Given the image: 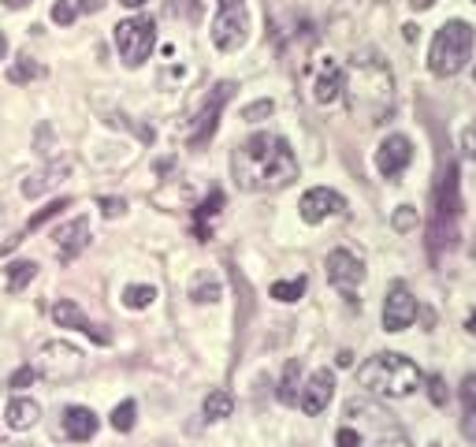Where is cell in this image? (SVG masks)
Here are the masks:
<instances>
[{
	"mask_svg": "<svg viewBox=\"0 0 476 447\" xmlns=\"http://www.w3.org/2000/svg\"><path fill=\"white\" fill-rule=\"evenodd\" d=\"M231 171L242 190H280L298 180V157L287 138L254 135L235 149Z\"/></svg>",
	"mask_w": 476,
	"mask_h": 447,
	"instance_id": "cell-1",
	"label": "cell"
},
{
	"mask_svg": "<svg viewBox=\"0 0 476 447\" xmlns=\"http://www.w3.org/2000/svg\"><path fill=\"white\" fill-rule=\"evenodd\" d=\"M342 93L350 101V112H354L358 119L384 123L394 109V74L376 53H361L354 64L346 67Z\"/></svg>",
	"mask_w": 476,
	"mask_h": 447,
	"instance_id": "cell-2",
	"label": "cell"
},
{
	"mask_svg": "<svg viewBox=\"0 0 476 447\" xmlns=\"http://www.w3.org/2000/svg\"><path fill=\"white\" fill-rule=\"evenodd\" d=\"M335 447H410V436L387 407L365 399V395H354L342 407Z\"/></svg>",
	"mask_w": 476,
	"mask_h": 447,
	"instance_id": "cell-3",
	"label": "cell"
},
{
	"mask_svg": "<svg viewBox=\"0 0 476 447\" xmlns=\"http://www.w3.org/2000/svg\"><path fill=\"white\" fill-rule=\"evenodd\" d=\"M358 384L372 395H380V399H406V395H413L424 384V377L417 362H410L406 355L384 351V355H372L358 369Z\"/></svg>",
	"mask_w": 476,
	"mask_h": 447,
	"instance_id": "cell-4",
	"label": "cell"
},
{
	"mask_svg": "<svg viewBox=\"0 0 476 447\" xmlns=\"http://www.w3.org/2000/svg\"><path fill=\"white\" fill-rule=\"evenodd\" d=\"M458 220H462V187H458V164L446 161L439 187H436V202H432V220H428V254L439 261L443 250L458 242Z\"/></svg>",
	"mask_w": 476,
	"mask_h": 447,
	"instance_id": "cell-5",
	"label": "cell"
},
{
	"mask_svg": "<svg viewBox=\"0 0 476 447\" xmlns=\"http://www.w3.org/2000/svg\"><path fill=\"white\" fill-rule=\"evenodd\" d=\"M472 41H476V31L465 19L443 22L432 38V48H428V71L436 79H454L472 57Z\"/></svg>",
	"mask_w": 476,
	"mask_h": 447,
	"instance_id": "cell-6",
	"label": "cell"
},
{
	"mask_svg": "<svg viewBox=\"0 0 476 447\" xmlns=\"http://www.w3.org/2000/svg\"><path fill=\"white\" fill-rule=\"evenodd\" d=\"M153 45H157V22L149 15L123 19L116 27V48L127 67H142L149 60V53H153Z\"/></svg>",
	"mask_w": 476,
	"mask_h": 447,
	"instance_id": "cell-7",
	"label": "cell"
},
{
	"mask_svg": "<svg viewBox=\"0 0 476 447\" xmlns=\"http://www.w3.org/2000/svg\"><path fill=\"white\" fill-rule=\"evenodd\" d=\"M249 38V12L246 0H220L216 19H212V45L220 53H235Z\"/></svg>",
	"mask_w": 476,
	"mask_h": 447,
	"instance_id": "cell-8",
	"label": "cell"
},
{
	"mask_svg": "<svg viewBox=\"0 0 476 447\" xmlns=\"http://www.w3.org/2000/svg\"><path fill=\"white\" fill-rule=\"evenodd\" d=\"M34 372H41V377L53 381V384L74 381L82 372V351L74 343H67V339H53V343H45L41 351H38Z\"/></svg>",
	"mask_w": 476,
	"mask_h": 447,
	"instance_id": "cell-9",
	"label": "cell"
},
{
	"mask_svg": "<svg viewBox=\"0 0 476 447\" xmlns=\"http://www.w3.org/2000/svg\"><path fill=\"white\" fill-rule=\"evenodd\" d=\"M231 93H235V83H216V86H212L209 101L202 105V112H197V119H194V127L186 131V145H190V149H202V145L216 135L220 112H223V105L231 101Z\"/></svg>",
	"mask_w": 476,
	"mask_h": 447,
	"instance_id": "cell-10",
	"label": "cell"
},
{
	"mask_svg": "<svg viewBox=\"0 0 476 447\" xmlns=\"http://www.w3.org/2000/svg\"><path fill=\"white\" fill-rule=\"evenodd\" d=\"M324 268H328L332 287H339L350 302H354V291L365 284V261L358 254H350V250H332L328 261H324Z\"/></svg>",
	"mask_w": 476,
	"mask_h": 447,
	"instance_id": "cell-11",
	"label": "cell"
},
{
	"mask_svg": "<svg viewBox=\"0 0 476 447\" xmlns=\"http://www.w3.org/2000/svg\"><path fill=\"white\" fill-rule=\"evenodd\" d=\"M417 320V298L410 294V287L398 280L387 287V298H384V329L387 332H406Z\"/></svg>",
	"mask_w": 476,
	"mask_h": 447,
	"instance_id": "cell-12",
	"label": "cell"
},
{
	"mask_svg": "<svg viewBox=\"0 0 476 447\" xmlns=\"http://www.w3.org/2000/svg\"><path fill=\"white\" fill-rule=\"evenodd\" d=\"M342 83H346V67L335 57H320L313 67V101L316 105H335L342 97Z\"/></svg>",
	"mask_w": 476,
	"mask_h": 447,
	"instance_id": "cell-13",
	"label": "cell"
},
{
	"mask_svg": "<svg viewBox=\"0 0 476 447\" xmlns=\"http://www.w3.org/2000/svg\"><path fill=\"white\" fill-rule=\"evenodd\" d=\"M410 161H413V142L406 135H387L376 149V171L384 180H398L410 168Z\"/></svg>",
	"mask_w": 476,
	"mask_h": 447,
	"instance_id": "cell-14",
	"label": "cell"
},
{
	"mask_svg": "<svg viewBox=\"0 0 476 447\" xmlns=\"http://www.w3.org/2000/svg\"><path fill=\"white\" fill-rule=\"evenodd\" d=\"M298 213H302L306 224H324L328 216H339L346 213V197L328 190V187H313L302 194V202H298Z\"/></svg>",
	"mask_w": 476,
	"mask_h": 447,
	"instance_id": "cell-15",
	"label": "cell"
},
{
	"mask_svg": "<svg viewBox=\"0 0 476 447\" xmlns=\"http://www.w3.org/2000/svg\"><path fill=\"white\" fill-rule=\"evenodd\" d=\"M332 395H335V372H332V369H316L313 377L302 384V395H298V407H302L309 417H316V414L328 410Z\"/></svg>",
	"mask_w": 476,
	"mask_h": 447,
	"instance_id": "cell-16",
	"label": "cell"
},
{
	"mask_svg": "<svg viewBox=\"0 0 476 447\" xmlns=\"http://www.w3.org/2000/svg\"><path fill=\"white\" fill-rule=\"evenodd\" d=\"M53 320L60 329H74V332H82V336H90L93 343H101V346H108L112 343V332H105L101 325H93V320L71 302V298H60V302L53 306Z\"/></svg>",
	"mask_w": 476,
	"mask_h": 447,
	"instance_id": "cell-17",
	"label": "cell"
},
{
	"mask_svg": "<svg viewBox=\"0 0 476 447\" xmlns=\"http://www.w3.org/2000/svg\"><path fill=\"white\" fill-rule=\"evenodd\" d=\"M86 246H90V220H86V216H74L67 228L56 232V254H60L64 265L79 258Z\"/></svg>",
	"mask_w": 476,
	"mask_h": 447,
	"instance_id": "cell-18",
	"label": "cell"
},
{
	"mask_svg": "<svg viewBox=\"0 0 476 447\" xmlns=\"http://www.w3.org/2000/svg\"><path fill=\"white\" fill-rule=\"evenodd\" d=\"M64 433L74 443H86L97 433V414L90 407H67L64 410Z\"/></svg>",
	"mask_w": 476,
	"mask_h": 447,
	"instance_id": "cell-19",
	"label": "cell"
},
{
	"mask_svg": "<svg viewBox=\"0 0 476 447\" xmlns=\"http://www.w3.org/2000/svg\"><path fill=\"white\" fill-rule=\"evenodd\" d=\"M38 417H41V407L34 399H12L8 410H4V421H8V429L15 433H27L38 425Z\"/></svg>",
	"mask_w": 476,
	"mask_h": 447,
	"instance_id": "cell-20",
	"label": "cell"
},
{
	"mask_svg": "<svg viewBox=\"0 0 476 447\" xmlns=\"http://www.w3.org/2000/svg\"><path fill=\"white\" fill-rule=\"evenodd\" d=\"M223 209V190H209V197L197 206V216H194V232H197V242H209L212 239V228L209 224L220 216Z\"/></svg>",
	"mask_w": 476,
	"mask_h": 447,
	"instance_id": "cell-21",
	"label": "cell"
},
{
	"mask_svg": "<svg viewBox=\"0 0 476 447\" xmlns=\"http://www.w3.org/2000/svg\"><path fill=\"white\" fill-rule=\"evenodd\" d=\"M298 395H302V362L290 358L283 369V381H280V403L298 407Z\"/></svg>",
	"mask_w": 476,
	"mask_h": 447,
	"instance_id": "cell-22",
	"label": "cell"
},
{
	"mask_svg": "<svg viewBox=\"0 0 476 447\" xmlns=\"http://www.w3.org/2000/svg\"><path fill=\"white\" fill-rule=\"evenodd\" d=\"M153 302H157V287H149V284L123 287V306H127V310H149Z\"/></svg>",
	"mask_w": 476,
	"mask_h": 447,
	"instance_id": "cell-23",
	"label": "cell"
},
{
	"mask_svg": "<svg viewBox=\"0 0 476 447\" xmlns=\"http://www.w3.org/2000/svg\"><path fill=\"white\" fill-rule=\"evenodd\" d=\"M34 276H38V265L34 261H12L8 265V294H19Z\"/></svg>",
	"mask_w": 476,
	"mask_h": 447,
	"instance_id": "cell-24",
	"label": "cell"
},
{
	"mask_svg": "<svg viewBox=\"0 0 476 447\" xmlns=\"http://www.w3.org/2000/svg\"><path fill=\"white\" fill-rule=\"evenodd\" d=\"M231 410H235L231 391H209V395H205V417H209V421L231 417Z\"/></svg>",
	"mask_w": 476,
	"mask_h": 447,
	"instance_id": "cell-25",
	"label": "cell"
},
{
	"mask_svg": "<svg viewBox=\"0 0 476 447\" xmlns=\"http://www.w3.org/2000/svg\"><path fill=\"white\" fill-rule=\"evenodd\" d=\"M41 74V67H38V60H30V57H19L12 67H8V83H15V86H22V83H30V79H38Z\"/></svg>",
	"mask_w": 476,
	"mask_h": 447,
	"instance_id": "cell-26",
	"label": "cell"
},
{
	"mask_svg": "<svg viewBox=\"0 0 476 447\" xmlns=\"http://www.w3.org/2000/svg\"><path fill=\"white\" fill-rule=\"evenodd\" d=\"M302 294H306V276L272 284V298H280V302H298V298H302Z\"/></svg>",
	"mask_w": 476,
	"mask_h": 447,
	"instance_id": "cell-27",
	"label": "cell"
},
{
	"mask_svg": "<svg viewBox=\"0 0 476 447\" xmlns=\"http://www.w3.org/2000/svg\"><path fill=\"white\" fill-rule=\"evenodd\" d=\"M134 417H138V407H134V399L119 403V407L112 410V429H116V433H131V429H134Z\"/></svg>",
	"mask_w": 476,
	"mask_h": 447,
	"instance_id": "cell-28",
	"label": "cell"
},
{
	"mask_svg": "<svg viewBox=\"0 0 476 447\" xmlns=\"http://www.w3.org/2000/svg\"><path fill=\"white\" fill-rule=\"evenodd\" d=\"M190 298H194V302H216V298H220V284H216V276H197V284L190 287Z\"/></svg>",
	"mask_w": 476,
	"mask_h": 447,
	"instance_id": "cell-29",
	"label": "cell"
},
{
	"mask_svg": "<svg viewBox=\"0 0 476 447\" xmlns=\"http://www.w3.org/2000/svg\"><path fill=\"white\" fill-rule=\"evenodd\" d=\"M71 202H67V197H56V202H48L45 209H38L34 216H30V224H27V232H38L41 228V224H48V220H53V216H60L64 209H67Z\"/></svg>",
	"mask_w": 476,
	"mask_h": 447,
	"instance_id": "cell-30",
	"label": "cell"
},
{
	"mask_svg": "<svg viewBox=\"0 0 476 447\" xmlns=\"http://www.w3.org/2000/svg\"><path fill=\"white\" fill-rule=\"evenodd\" d=\"M391 224H394V232H413L417 228V209L413 206H398V213L391 216Z\"/></svg>",
	"mask_w": 476,
	"mask_h": 447,
	"instance_id": "cell-31",
	"label": "cell"
},
{
	"mask_svg": "<svg viewBox=\"0 0 476 447\" xmlns=\"http://www.w3.org/2000/svg\"><path fill=\"white\" fill-rule=\"evenodd\" d=\"M74 15H79V8L67 4V0H56V4H53V22H60V27H71Z\"/></svg>",
	"mask_w": 476,
	"mask_h": 447,
	"instance_id": "cell-32",
	"label": "cell"
},
{
	"mask_svg": "<svg viewBox=\"0 0 476 447\" xmlns=\"http://www.w3.org/2000/svg\"><path fill=\"white\" fill-rule=\"evenodd\" d=\"M272 112H275V105H272V101H254V105H246V109H242V119H249V123H257V119L272 116Z\"/></svg>",
	"mask_w": 476,
	"mask_h": 447,
	"instance_id": "cell-33",
	"label": "cell"
},
{
	"mask_svg": "<svg viewBox=\"0 0 476 447\" xmlns=\"http://www.w3.org/2000/svg\"><path fill=\"white\" fill-rule=\"evenodd\" d=\"M428 399H432L436 407L446 403V381L439 377V372H432V377H428Z\"/></svg>",
	"mask_w": 476,
	"mask_h": 447,
	"instance_id": "cell-34",
	"label": "cell"
},
{
	"mask_svg": "<svg viewBox=\"0 0 476 447\" xmlns=\"http://www.w3.org/2000/svg\"><path fill=\"white\" fill-rule=\"evenodd\" d=\"M56 180L53 176H34V180H27V183H22V194H27V197H38V194H45L48 187H53Z\"/></svg>",
	"mask_w": 476,
	"mask_h": 447,
	"instance_id": "cell-35",
	"label": "cell"
},
{
	"mask_svg": "<svg viewBox=\"0 0 476 447\" xmlns=\"http://www.w3.org/2000/svg\"><path fill=\"white\" fill-rule=\"evenodd\" d=\"M462 407H465V410L476 407V372H469V377L462 381Z\"/></svg>",
	"mask_w": 476,
	"mask_h": 447,
	"instance_id": "cell-36",
	"label": "cell"
},
{
	"mask_svg": "<svg viewBox=\"0 0 476 447\" xmlns=\"http://www.w3.org/2000/svg\"><path fill=\"white\" fill-rule=\"evenodd\" d=\"M101 213H105L108 220H116V216L127 213V202H123V197H101Z\"/></svg>",
	"mask_w": 476,
	"mask_h": 447,
	"instance_id": "cell-37",
	"label": "cell"
},
{
	"mask_svg": "<svg viewBox=\"0 0 476 447\" xmlns=\"http://www.w3.org/2000/svg\"><path fill=\"white\" fill-rule=\"evenodd\" d=\"M462 153L469 161H476V123H469V127L462 131Z\"/></svg>",
	"mask_w": 476,
	"mask_h": 447,
	"instance_id": "cell-38",
	"label": "cell"
},
{
	"mask_svg": "<svg viewBox=\"0 0 476 447\" xmlns=\"http://www.w3.org/2000/svg\"><path fill=\"white\" fill-rule=\"evenodd\" d=\"M462 436H465L469 443H476V407L462 414Z\"/></svg>",
	"mask_w": 476,
	"mask_h": 447,
	"instance_id": "cell-39",
	"label": "cell"
},
{
	"mask_svg": "<svg viewBox=\"0 0 476 447\" xmlns=\"http://www.w3.org/2000/svg\"><path fill=\"white\" fill-rule=\"evenodd\" d=\"M34 377H38V372H34V365H27V369H19L15 377L8 381V388H27V384H30Z\"/></svg>",
	"mask_w": 476,
	"mask_h": 447,
	"instance_id": "cell-40",
	"label": "cell"
},
{
	"mask_svg": "<svg viewBox=\"0 0 476 447\" xmlns=\"http://www.w3.org/2000/svg\"><path fill=\"white\" fill-rule=\"evenodd\" d=\"M101 4H105V0H82L79 12H101Z\"/></svg>",
	"mask_w": 476,
	"mask_h": 447,
	"instance_id": "cell-41",
	"label": "cell"
},
{
	"mask_svg": "<svg viewBox=\"0 0 476 447\" xmlns=\"http://www.w3.org/2000/svg\"><path fill=\"white\" fill-rule=\"evenodd\" d=\"M432 4H436V0H410V8H413V12H428Z\"/></svg>",
	"mask_w": 476,
	"mask_h": 447,
	"instance_id": "cell-42",
	"label": "cell"
},
{
	"mask_svg": "<svg viewBox=\"0 0 476 447\" xmlns=\"http://www.w3.org/2000/svg\"><path fill=\"white\" fill-rule=\"evenodd\" d=\"M465 332H469V336H476V310H472V313H469V320H465Z\"/></svg>",
	"mask_w": 476,
	"mask_h": 447,
	"instance_id": "cell-43",
	"label": "cell"
},
{
	"mask_svg": "<svg viewBox=\"0 0 476 447\" xmlns=\"http://www.w3.org/2000/svg\"><path fill=\"white\" fill-rule=\"evenodd\" d=\"M4 57H8V34L0 31V60H4Z\"/></svg>",
	"mask_w": 476,
	"mask_h": 447,
	"instance_id": "cell-44",
	"label": "cell"
},
{
	"mask_svg": "<svg viewBox=\"0 0 476 447\" xmlns=\"http://www.w3.org/2000/svg\"><path fill=\"white\" fill-rule=\"evenodd\" d=\"M30 0H4V8H27Z\"/></svg>",
	"mask_w": 476,
	"mask_h": 447,
	"instance_id": "cell-45",
	"label": "cell"
},
{
	"mask_svg": "<svg viewBox=\"0 0 476 447\" xmlns=\"http://www.w3.org/2000/svg\"><path fill=\"white\" fill-rule=\"evenodd\" d=\"M119 4H123V8H142L145 0H119Z\"/></svg>",
	"mask_w": 476,
	"mask_h": 447,
	"instance_id": "cell-46",
	"label": "cell"
},
{
	"mask_svg": "<svg viewBox=\"0 0 476 447\" xmlns=\"http://www.w3.org/2000/svg\"><path fill=\"white\" fill-rule=\"evenodd\" d=\"M428 447H439V443H428Z\"/></svg>",
	"mask_w": 476,
	"mask_h": 447,
	"instance_id": "cell-47",
	"label": "cell"
},
{
	"mask_svg": "<svg viewBox=\"0 0 476 447\" xmlns=\"http://www.w3.org/2000/svg\"><path fill=\"white\" fill-rule=\"evenodd\" d=\"M472 79H476V71H472Z\"/></svg>",
	"mask_w": 476,
	"mask_h": 447,
	"instance_id": "cell-48",
	"label": "cell"
},
{
	"mask_svg": "<svg viewBox=\"0 0 476 447\" xmlns=\"http://www.w3.org/2000/svg\"><path fill=\"white\" fill-rule=\"evenodd\" d=\"M472 4H476V0H472Z\"/></svg>",
	"mask_w": 476,
	"mask_h": 447,
	"instance_id": "cell-49",
	"label": "cell"
}]
</instances>
